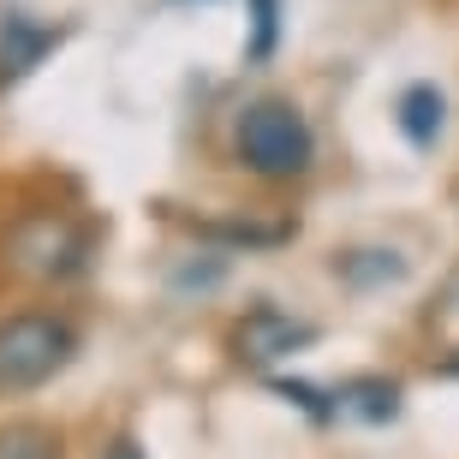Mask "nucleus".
Returning a JSON list of instances; mask_svg holds the SVG:
<instances>
[{
    "label": "nucleus",
    "instance_id": "1",
    "mask_svg": "<svg viewBox=\"0 0 459 459\" xmlns=\"http://www.w3.org/2000/svg\"><path fill=\"white\" fill-rule=\"evenodd\" d=\"M233 150L256 179H299L316 161V132L287 96H263V102H251L238 114Z\"/></svg>",
    "mask_w": 459,
    "mask_h": 459
},
{
    "label": "nucleus",
    "instance_id": "2",
    "mask_svg": "<svg viewBox=\"0 0 459 459\" xmlns=\"http://www.w3.org/2000/svg\"><path fill=\"white\" fill-rule=\"evenodd\" d=\"M72 352H78V334L60 316H48V310H18V316H6L0 323V400L54 382L72 364Z\"/></svg>",
    "mask_w": 459,
    "mask_h": 459
},
{
    "label": "nucleus",
    "instance_id": "3",
    "mask_svg": "<svg viewBox=\"0 0 459 459\" xmlns=\"http://www.w3.org/2000/svg\"><path fill=\"white\" fill-rule=\"evenodd\" d=\"M13 263L24 274H36V281H54V274H72L84 263V238L72 233L60 215H30L13 233Z\"/></svg>",
    "mask_w": 459,
    "mask_h": 459
},
{
    "label": "nucleus",
    "instance_id": "4",
    "mask_svg": "<svg viewBox=\"0 0 459 459\" xmlns=\"http://www.w3.org/2000/svg\"><path fill=\"white\" fill-rule=\"evenodd\" d=\"M310 341H316V328L292 323L287 310H274V305L245 310V316L233 323V334H227V346H233L238 364H274V358L299 352V346H310Z\"/></svg>",
    "mask_w": 459,
    "mask_h": 459
},
{
    "label": "nucleus",
    "instance_id": "5",
    "mask_svg": "<svg viewBox=\"0 0 459 459\" xmlns=\"http://www.w3.org/2000/svg\"><path fill=\"white\" fill-rule=\"evenodd\" d=\"M60 24H42L30 13H0V90L18 84V78H30L54 48H60Z\"/></svg>",
    "mask_w": 459,
    "mask_h": 459
},
{
    "label": "nucleus",
    "instance_id": "6",
    "mask_svg": "<svg viewBox=\"0 0 459 459\" xmlns=\"http://www.w3.org/2000/svg\"><path fill=\"white\" fill-rule=\"evenodd\" d=\"M334 411H341V418H358V424H388L394 411H400V382H388V376H358V382H341Z\"/></svg>",
    "mask_w": 459,
    "mask_h": 459
},
{
    "label": "nucleus",
    "instance_id": "7",
    "mask_svg": "<svg viewBox=\"0 0 459 459\" xmlns=\"http://www.w3.org/2000/svg\"><path fill=\"white\" fill-rule=\"evenodd\" d=\"M442 114H447V102H442V90L436 84H411L406 96H400V132L418 143V150H429L436 137H442Z\"/></svg>",
    "mask_w": 459,
    "mask_h": 459
},
{
    "label": "nucleus",
    "instance_id": "8",
    "mask_svg": "<svg viewBox=\"0 0 459 459\" xmlns=\"http://www.w3.org/2000/svg\"><path fill=\"white\" fill-rule=\"evenodd\" d=\"M0 459H60V436L48 424H30V418L0 424Z\"/></svg>",
    "mask_w": 459,
    "mask_h": 459
},
{
    "label": "nucleus",
    "instance_id": "9",
    "mask_svg": "<svg viewBox=\"0 0 459 459\" xmlns=\"http://www.w3.org/2000/svg\"><path fill=\"white\" fill-rule=\"evenodd\" d=\"M334 274H346V281H352V274H358V256H341V263H334ZM370 274H382V281H400V274H406V263H400L394 251H376Z\"/></svg>",
    "mask_w": 459,
    "mask_h": 459
},
{
    "label": "nucleus",
    "instance_id": "10",
    "mask_svg": "<svg viewBox=\"0 0 459 459\" xmlns=\"http://www.w3.org/2000/svg\"><path fill=\"white\" fill-rule=\"evenodd\" d=\"M274 18H281V0H256V60H263V54L274 48Z\"/></svg>",
    "mask_w": 459,
    "mask_h": 459
},
{
    "label": "nucleus",
    "instance_id": "11",
    "mask_svg": "<svg viewBox=\"0 0 459 459\" xmlns=\"http://www.w3.org/2000/svg\"><path fill=\"white\" fill-rule=\"evenodd\" d=\"M102 459H150V454H143L132 436H119V442H108V447H102Z\"/></svg>",
    "mask_w": 459,
    "mask_h": 459
},
{
    "label": "nucleus",
    "instance_id": "12",
    "mask_svg": "<svg viewBox=\"0 0 459 459\" xmlns=\"http://www.w3.org/2000/svg\"><path fill=\"white\" fill-rule=\"evenodd\" d=\"M442 376H459V352H454V358H447V364H442Z\"/></svg>",
    "mask_w": 459,
    "mask_h": 459
},
{
    "label": "nucleus",
    "instance_id": "13",
    "mask_svg": "<svg viewBox=\"0 0 459 459\" xmlns=\"http://www.w3.org/2000/svg\"><path fill=\"white\" fill-rule=\"evenodd\" d=\"M454 204H459V191H454Z\"/></svg>",
    "mask_w": 459,
    "mask_h": 459
}]
</instances>
